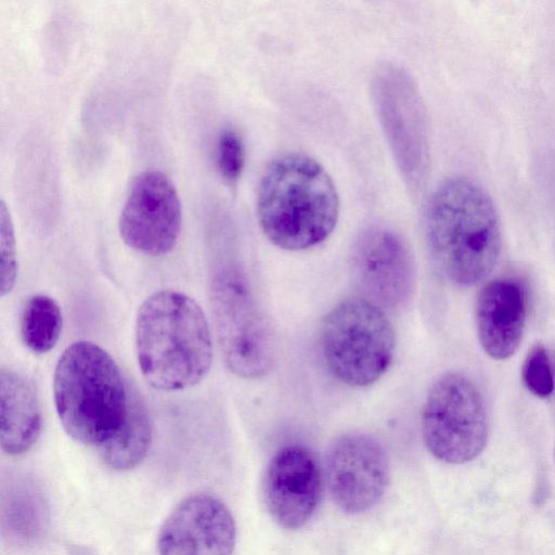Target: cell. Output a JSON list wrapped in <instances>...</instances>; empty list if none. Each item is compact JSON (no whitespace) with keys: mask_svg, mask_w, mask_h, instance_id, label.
Returning a JSON list of instances; mask_svg holds the SVG:
<instances>
[{"mask_svg":"<svg viewBox=\"0 0 555 555\" xmlns=\"http://www.w3.org/2000/svg\"><path fill=\"white\" fill-rule=\"evenodd\" d=\"M430 257L451 283L472 286L494 269L502 233L496 207L476 181L456 177L433 193L425 218Z\"/></svg>","mask_w":555,"mask_h":555,"instance_id":"obj_1","label":"cell"},{"mask_svg":"<svg viewBox=\"0 0 555 555\" xmlns=\"http://www.w3.org/2000/svg\"><path fill=\"white\" fill-rule=\"evenodd\" d=\"M522 382L526 388L538 398H547L554 390V373L546 349L534 345L522 364Z\"/></svg>","mask_w":555,"mask_h":555,"instance_id":"obj_18","label":"cell"},{"mask_svg":"<svg viewBox=\"0 0 555 555\" xmlns=\"http://www.w3.org/2000/svg\"><path fill=\"white\" fill-rule=\"evenodd\" d=\"M152 441V421L135 390L130 413L118 433L99 449L104 463L115 470L135 467L146 455Z\"/></svg>","mask_w":555,"mask_h":555,"instance_id":"obj_16","label":"cell"},{"mask_svg":"<svg viewBox=\"0 0 555 555\" xmlns=\"http://www.w3.org/2000/svg\"><path fill=\"white\" fill-rule=\"evenodd\" d=\"M135 351L141 373L152 387L173 391L198 384L214 359L205 313L183 293L152 294L137 313Z\"/></svg>","mask_w":555,"mask_h":555,"instance_id":"obj_3","label":"cell"},{"mask_svg":"<svg viewBox=\"0 0 555 555\" xmlns=\"http://www.w3.org/2000/svg\"><path fill=\"white\" fill-rule=\"evenodd\" d=\"M421 427L436 459L463 464L478 456L487 444L489 417L475 383L457 372L439 376L426 395Z\"/></svg>","mask_w":555,"mask_h":555,"instance_id":"obj_7","label":"cell"},{"mask_svg":"<svg viewBox=\"0 0 555 555\" xmlns=\"http://www.w3.org/2000/svg\"><path fill=\"white\" fill-rule=\"evenodd\" d=\"M372 99L395 163L404 181L417 188L429 167L426 108L413 77L403 68L385 64L372 78Z\"/></svg>","mask_w":555,"mask_h":555,"instance_id":"obj_8","label":"cell"},{"mask_svg":"<svg viewBox=\"0 0 555 555\" xmlns=\"http://www.w3.org/2000/svg\"><path fill=\"white\" fill-rule=\"evenodd\" d=\"M181 205L170 179L158 170L140 172L131 182L119 217V233L132 249L160 256L176 245Z\"/></svg>","mask_w":555,"mask_h":555,"instance_id":"obj_10","label":"cell"},{"mask_svg":"<svg viewBox=\"0 0 555 555\" xmlns=\"http://www.w3.org/2000/svg\"><path fill=\"white\" fill-rule=\"evenodd\" d=\"M0 443L12 455L28 451L41 430V410L36 387L24 374L0 369Z\"/></svg>","mask_w":555,"mask_h":555,"instance_id":"obj_15","label":"cell"},{"mask_svg":"<svg viewBox=\"0 0 555 555\" xmlns=\"http://www.w3.org/2000/svg\"><path fill=\"white\" fill-rule=\"evenodd\" d=\"M135 388L100 346L79 340L60 357L53 376L54 402L64 430L100 449L122 427Z\"/></svg>","mask_w":555,"mask_h":555,"instance_id":"obj_4","label":"cell"},{"mask_svg":"<svg viewBox=\"0 0 555 555\" xmlns=\"http://www.w3.org/2000/svg\"><path fill=\"white\" fill-rule=\"evenodd\" d=\"M351 272L361 297L384 311L405 306L414 292L416 271L404 240L384 225L364 229L351 251Z\"/></svg>","mask_w":555,"mask_h":555,"instance_id":"obj_9","label":"cell"},{"mask_svg":"<svg viewBox=\"0 0 555 555\" xmlns=\"http://www.w3.org/2000/svg\"><path fill=\"white\" fill-rule=\"evenodd\" d=\"M527 298L514 279L491 281L476 304V327L480 345L492 359L504 360L518 349L526 324Z\"/></svg>","mask_w":555,"mask_h":555,"instance_id":"obj_14","label":"cell"},{"mask_svg":"<svg viewBox=\"0 0 555 555\" xmlns=\"http://www.w3.org/2000/svg\"><path fill=\"white\" fill-rule=\"evenodd\" d=\"M320 345L330 373L361 388L375 384L389 369L396 334L382 308L361 296L349 297L324 317Z\"/></svg>","mask_w":555,"mask_h":555,"instance_id":"obj_6","label":"cell"},{"mask_svg":"<svg viewBox=\"0 0 555 555\" xmlns=\"http://www.w3.org/2000/svg\"><path fill=\"white\" fill-rule=\"evenodd\" d=\"M321 492V469L307 448L286 446L269 462L263 498L270 515L281 527H302L314 514Z\"/></svg>","mask_w":555,"mask_h":555,"instance_id":"obj_13","label":"cell"},{"mask_svg":"<svg viewBox=\"0 0 555 555\" xmlns=\"http://www.w3.org/2000/svg\"><path fill=\"white\" fill-rule=\"evenodd\" d=\"M1 296L9 293L16 278V255L13 227L4 202H1Z\"/></svg>","mask_w":555,"mask_h":555,"instance_id":"obj_20","label":"cell"},{"mask_svg":"<svg viewBox=\"0 0 555 555\" xmlns=\"http://www.w3.org/2000/svg\"><path fill=\"white\" fill-rule=\"evenodd\" d=\"M209 295L216 336L228 370L244 379L268 375L275 359L274 336L242 266H221L214 273Z\"/></svg>","mask_w":555,"mask_h":555,"instance_id":"obj_5","label":"cell"},{"mask_svg":"<svg viewBox=\"0 0 555 555\" xmlns=\"http://www.w3.org/2000/svg\"><path fill=\"white\" fill-rule=\"evenodd\" d=\"M326 481L335 504L345 513L372 508L385 493L389 461L382 443L366 434L337 438L326 455Z\"/></svg>","mask_w":555,"mask_h":555,"instance_id":"obj_11","label":"cell"},{"mask_svg":"<svg viewBox=\"0 0 555 555\" xmlns=\"http://www.w3.org/2000/svg\"><path fill=\"white\" fill-rule=\"evenodd\" d=\"M216 160L218 170L230 183H235L244 169L245 147L243 140L232 129L223 130L217 141Z\"/></svg>","mask_w":555,"mask_h":555,"instance_id":"obj_19","label":"cell"},{"mask_svg":"<svg viewBox=\"0 0 555 555\" xmlns=\"http://www.w3.org/2000/svg\"><path fill=\"white\" fill-rule=\"evenodd\" d=\"M234 544L231 512L205 493L182 500L164 521L157 539L160 555H231Z\"/></svg>","mask_w":555,"mask_h":555,"instance_id":"obj_12","label":"cell"},{"mask_svg":"<svg viewBox=\"0 0 555 555\" xmlns=\"http://www.w3.org/2000/svg\"><path fill=\"white\" fill-rule=\"evenodd\" d=\"M20 325L25 346L35 353H46L54 348L61 336V308L53 298L35 295L26 301Z\"/></svg>","mask_w":555,"mask_h":555,"instance_id":"obj_17","label":"cell"},{"mask_svg":"<svg viewBox=\"0 0 555 555\" xmlns=\"http://www.w3.org/2000/svg\"><path fill=\"white\" fill-rule=\"evenodd\" d=\"M259 227L275 246L305 250L324 242L339 216V197L325 168L314 158L288 152L273 158L259 180Z\"/></svg>","mask_w":555,"mask_h":555,"instance_id":"obj_2","label":"cell"}]
</instances>
